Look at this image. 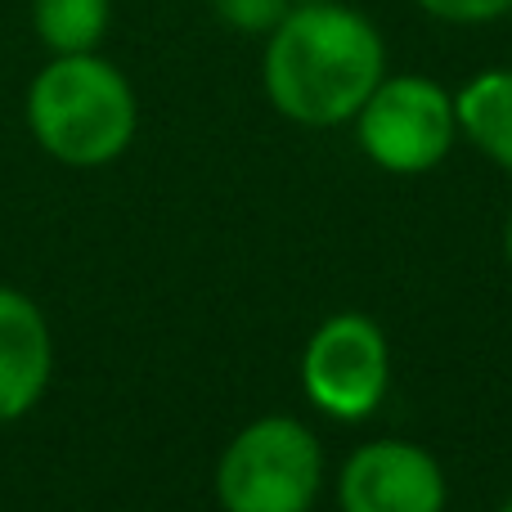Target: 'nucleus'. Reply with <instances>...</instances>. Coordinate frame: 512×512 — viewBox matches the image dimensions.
Listing matches in <instances>:
<instances>
[{
	"label": "nucleus",
	"mask_w": 512,
	"mask_h": 512,
	"mask_svg": "<svg viewBox=\"0 0 512 512\" xmlns=\"http://www.w3.org/2000/svg\"><path fill=\"white\" fill-rule=\"evenodd\" d=\"M265 95L301 126L351 122L387 77V50L364 14L319 0L292 5L265 41Z\"/></svg>",
	"instance_id": "f257e3e1"
},
{
	"label": "nucleus",
	"mask_w": 512,
	"mask_h": 512,
	"mask_svg": "<svg viewBox=\"0 0 512 512\" xmlns=\"http://www.w3.org/2000/svg\"><path fill=\"white\" fill-rule=\"evenodd\" d=\"M23 113L32 140L72 171L117 162L140 131V104L131 81L99 50L54 54L27 86Z\"/></svg>",
	"instance_id": "f03ea898"
},
{
	"label": "nucleus",
	"mask_w": 512,
	"mask_h": 512,
	"mask_svg": "<svg viewBox=\"0 0 512 512\" xmlns=\"http://www.w3.org/2000/svg\"><path fill=\"white\" fill-rule=\"evenodd\" d=\"M324 481V454L297 418H256L216 463V499L225 512H310Z\"/></svg>",
	"instance_id": "7ed1b4c3"
},
{
	"label": "nucleus",
	"mask_w": 512,
	"mask_h": 512,
	"mask_svg": "<svg viewBox=\"0 0 512 512\" xmlns=\"http://www.w3.org/2000/svg\"><path fill=\"white\" fill-rule=\"evenodd\" d=\"M360 149L396 176H423L445 162L459 131V113L445 86L432 77H382L378 90L355 113Z\"/></svg>",
	"instance_id": "20e7f679"
},
{
	"label": "nucleus",
	"mask_w": 512,
	"mask_h": 512,
	"mask_svg": "<svg viewBox=\"0 0 512 512\" xmlns=\"http://www.w3.org/2000/svg\"><path fill=\"white\" fill-rule=\"evenodd\" d=\"M391 360H387V337L373 319L364 315H333L315 328L301 355V382L306 396L315 400L324 414L355 418L373 414L387 396Z\"/></svg>",
	"instance_id": "39448f33"
},
{
	"label": "nucleus",
	"mask_w": 512,
	"mask_h": 512,
	"mask_svg": "<svg viewBox=\"0 0 512 512\" xmlns=\"http://www.w3.org/2000/svg\"><path fill=\"white\" fill-rule=\"evenodd\" d=\"M445 472L423 445L369 441L342 468V512H441Z\"/></svg>",
	"instance_id": "423d86ee"
},
{
	"label": "nucleus",
	"mask_w": 512,
	"mask_h": 512,
	"mask_svg": "<svg viewBox=\"0 0 512 512\" xmlns=\"http://www.w3.org/2000/svg\"><path fill=\"white\" fill-rule=\"evenodd\" d=\"M54 373V337L45 310L23 288L0 283V427L41 405Z\"/></svg>",
	"instance_id": "0eeeda50"
},
{
	"label": "nucleus",
	"mask_w": 512,
	"mask_h": 512,
	"mask_svg": "<svg viewBox=\"0 0 512 512\" xmlns=\"http://www.w3.org/2000/svg\"><path fill=\"white\" fill-rule=\"evenodd\" d=\"M454 113H459V131L504 171H512V72L495 68L472 77L454 99Z\"/></svg>",
	"instance_id": "6e6552de"
},
{
	"label": "nucleus",
	"mask_w": 512,
	"mask_h": 512,
	"mask_svg": "<svg viewBox=\"0 0 512 512\" xmlns=\"http://www.w3.org/2000/svg\"><path fill=\"white\" fill-rule=\"evenodd\" d=\"M113 0H32V32L50 54H90L108 36Z\"/></svg>",
	"instance_id": "1a4fd4ad"
},
{
	"label": "nucleus",
	"mask_w": 512,
	"mask_h": 512,
	"mask_svg": "<svg viewBox=\"0 0 512 512\" xmlns=\"http://www.w3.org/2000/svg\"><path fill=\"white\" fill-rule=\"evenodd\" d=\"M212 9L221 14V23L234 27V32L270 36L274 27H279V18L292 9V0H212Z\"/></svg>",
	"instance_id": "9d476101"
},
{
	"label": "nucleus",
	"mask_w": 512,
	"mask_h": 512,
	"mask_svg": "<svg viewBox=\"0 0 512 512\" xmlns=\"http://www.w3.org/2000/svg\"><path fill=\"white\" fill-rule=\"evenodd\" d=\"M418 5L445 23H495L512 14V0H418Z\"/></svg>",
	"instance_id": "9b49d317"
},
{
	"label": "nucleus",
	"mask_w": 512,
	"mask_h": 512,
	"mask_svg": "<svg viewBox=\"0 0 512 512\" xmlns=\"http://www.w3.org/2000/svg\"><path fill=\"white\" fill-rule=\"evenodd\" d=\"M504 248H508V261H512V212H508V230H504Z\"/></svg>",
	"instance_id": "f8f14e48"
},
{
	"label": "nucleus",
	"mask_w": 512,
	"mask_h": 512,
	"mask_svg": "<svg viewBox=\"0 0 512 512\" xmlns=\"http://www.w3.org/2000/svg\"><path fill=\"white\" fill-rule=\"evenodd\" d=\"M292 5H319V0H292Z\"/></svg>",
	"instance_id": "ddd939ff"
},
{
	"label": "nucleus",
	"mask_w": 512,
	"mask_h": 512,
	"mask_svg": "<svg viewBox=\"0 0 512 512\" xmlns=\"http://www.w3.org/2000/svg\"><path fill=\"white\" fill-rule=\"evenodd\" d=\"M499 512H512V499H508V504H504V508H499Z\"/></svg>",
	"instance_id": "4468645a"
}]
</instances>
